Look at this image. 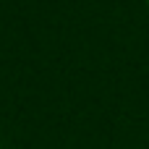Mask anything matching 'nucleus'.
I'll return each instance as SVG.
<instances>
[{
    "instance_id": "f257e3e1",
    "label": "nucleus",
    "mask_w": 149,
    "mask_h": 149,
    "mask_svg": "<svg viewBox=\"0 0 149 149\" xmlns=\"http://www.w3.org/2000/svg\"><path fill=\"white\" fill-rule=\"evenodd\" d=\"M147 5H149V0H147Z\"/></svg>"
}]
</instances>
